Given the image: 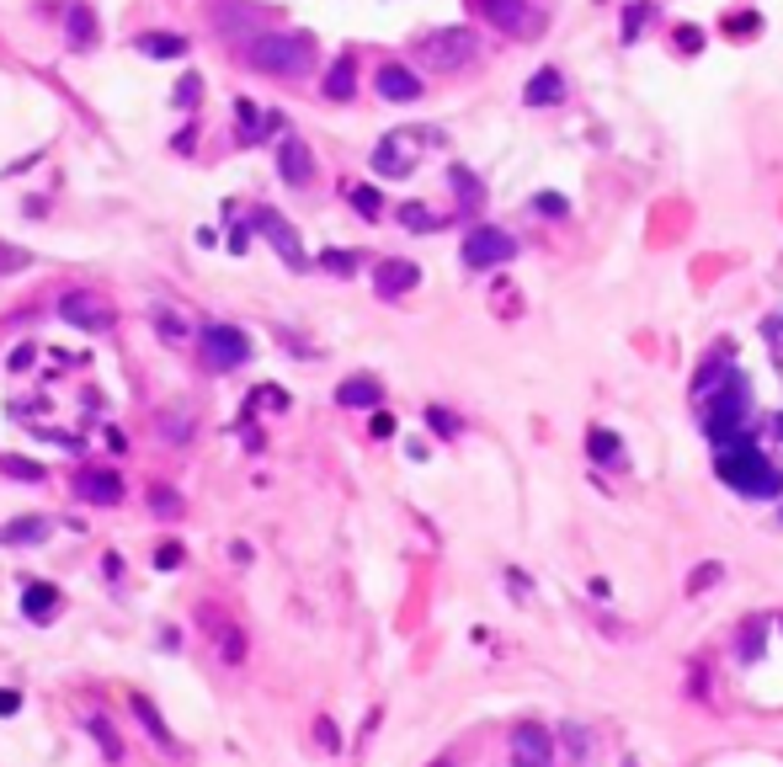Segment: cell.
<instances>
[{
    "instance_id": "cell-1",
    "label": "cell",
    "mask_w": 783,
    "mask_h": 767,
    "mask_svg": "<svg viewBox=\"0 0 783 767\" xmlns=\"http://www.w3.org/2000/svg\"><path fill=\"white\" fill-rule=\"evenodd\" d=\"M715 475H720V485H731L747 501H773V496H783V469L752 437H741L731 448H715Z\"/></svg>"
},
{
    "instance_id": "cell-2",
    "label": "cell",
    "mask_w": 783,
    "mask_h": 767,
    "mask_svg": "<svg viewBox=\"0 0 783 767\" xmlns=\"http://www.w3.org/2000/svg\"><path fill=\"white\" fill-rule=\"evenodd\" d=\"M747 416H752V384H747L741 368H736L709 400H699V421H704V437H709L715 448H731V443L752 437V432H747Z\"/></svg>"
},
{
    "instance_id": "cell-3",
    "label": "cell",
    "mask_w": 783,
    "mask_h": 767,
    "mask_svg": "<svg viewBox=\"0 0 783 767\" xmlns=\"http://www.w3.org/2000/svg\"><path fill=\"white\" fill-rule=\"evenodd\" d=\"M251 69L261 75H283V80H299L315 69V37L309 32H261L251 48H245Z\"/></svg>"
},
{
    "instance_id": "cell-4",
    "label": "cell",
    "mask_w": 783,
    "mask_h": 767,
    "mask_svg": "<svg viewBox=\"0 0 783 767\" xmlns=\"http://www.w3.org/2000/svg\"><path fill=\"white\" fill-rule=\"evenodd\" d=\"M475 53H480V43H475L469 27H443V32H432V37L421 43V64L437 69V75H453V69L475 64Z\"/></svg>"
},
{
    "instance_id": "cell-5",
    "label": "cell",
    "mask_w": 783,
    "mask_h": 767,
    "mask_svg": "<svg viewBox=\"0 0 783 767\" xmlns=\"http://www.w3.org/2000/svg\"><path fill=\"white\" fill-rule=\"evenodd\" d=\"M512 256H517V240H512L507 229H496V224H475V229L464 235V267H475V272L507 267Z\"/></svg>"
},
{
    "instance_id": "cell-6",
    "label": "cell",
    "mask_w": 783,
    "mask_h": 767,
    "mask_svg": "<svg viewBox=\"0 0 783 767\" xmlns=\"http://www.w3.org/2000/svg\"><path fill=\"white\" fill-rule=\"evenodd\" d=\"M496 32H512V37H533V32H544V11L533 5V0H469Z\"/></svg>"
},
{
    "instance_id": "cell-7",
    "label": "cell",
    "mask_w": 783,
    "mask_h": 767,
    "mask_svg": "<svg viewBox=\"0 0 783 767\" xmlns=\"http://www.w3.org/2000/svg\"><path fill=\"white\" fill-rule=\"evenodd\" d=\"M59 315H64L75 331H91V336H101V331H112V325H117L112 304H107V299H96V293H64V299H59Z\"/></svg>"
},
{
    "instance_id": "cell-8",
    "label": "cell",
    "mask_w": 783,
    "mask_h": 767,
    "mask_svg": "<svg viewBox=\"0 0 783 767\" xmlns=\"http://www.w3.org/2000/svg\"><path fill=\"white\" fill-rule=\"evenodd\" d=\"M251 224H256V229H261V235L277 245V256H283L293 272H304V267H309V256H304V240H299V229H293L288 219H277L272 208H256V213H251Z\"/></svg>"
},
{
    "instance_id": "cell-9",
    "label": "cell",
    "mask_w": 783,
    "mask_h": 767,
    "mask_svg": "<svg viewBox=\"0 0 783 767\" xmlns=\"http://www.w3.org/2000/svg\"><path fill=\"white\" fill-rule=\"evenodd\" d=\"M203 357L213 368H240L251 357V336L235 325H203Z\"/></svg>"
},
{
    "instance_id": "cell-10",
    "label": "cell",
    "mask_w": 783,
    "mask_h": 767,
    "mask_svg": "<svg viewBox=\"0 0 783 767\" xmlns=\"http://www.w3.org/2000/svg\"><path fill=\"white\" fill-rule=\"evenodd\" d=\"M373 171L379 176H411L416 171V139L411 133H384L379 144H373Z\"/></svg>"
},
{
    "instance_id": "cell-11",
    "label": "cell",
    "mask_w": 783,
    "mask_h": 767,
    "mask_svg": "<svg viewBox=\"0 0 783 767\" xmlns=\"http://www.w3.org/2000/svg\"><path fill=\"white\" fill-rule=\"evenodd\" d=\"M512 767H555V736L544 725H517L512 731Z\"/></svg>"
},
{
    "instance_id": "cell-12",
    "label": "cell",
    "mask_w": 783,
    "mask_h": 767,
    "mask_svg": "<svg viewBox=\"0 0 783 767\" xmlns=\"http://www.w3.org/2000/svg\"><path fill=\"white\" fill-rule=\"evenodd\" d=\"M197 624H203V629H213V645H219V656H224L229 667H240V661H245V629H240L235 619H224L219 608H197Z\"/></svg>"
},
{
    "instance_id": "cell-13",
    "label": "cell",
    "mask_w": 783,
    "mask_h": 767,
    "mask_svg": "<svg viewBox=\"0 0 783 767\" xmlns=\"http://www.w3.org/2000/svg\"><path fill=\"white\" fill-rule=\"evenodd\" d=\"M277 171H283L288 187H309V181H315V155H309V144H304L299 133H288V139L277 144Z\"/></svg>"
},
{
    "instance_id": "cell-14",
    "label": "cell",
    "mask_w": 783,
    "mask_h": 767,
    "mask_svg": "<svg viewBox=\"0 0 783 767\" xmlns=\"http://www.w3.org/2000/svg\"><path fill=\"white\" fill-rule=\"evenodd\" d=\"M75 496H85L96 507H117L123 501V475L117 469H80L75 475Z\"/></svg>"
},
{
    "instance_id": "cell-15",
    "label": "cell",
    "mask_w": 783,
    "mask_h": 767,
    "mask_svg": "<svg viewBox=\"0 0 783 767\" xmlns=\"http://www.w3.org/2000/svg\"><path fill=\"white\" fill-rule=\"evenodd\" d=\"M736 373V357H731V347H715L704 363H699V373H693V400H709L725 379Z\"/></svg>"
},
{
    "instance_id": "cell-16",
    "label": "cell",
    "mask_w": 783,
    "mask_h": 767,
    "mask_svg": "<svg viewBox=\"0 0 783 767\" xmlns=\"http://www.w3.org/2000/svg\"><path fill=\"white\" fill-rule=\"evenodd\" d=\"M219 27H224L229 37H240V43H245V37L256 43V37H261V11L245 5V0H224V5H219Z\"/></svg>"
},
{
    "instance_id": "cell-17",
    "label": "cell",
    "mask_w": 783,
    "mask_h": 767,
    "mask_svg": "<svg viewBox=\"0 0 783 767\" xmlns=\"http://www.w3.org/2000/svg\"><path fill=\"white\" fill-rule=\"evenodd\" d=\"M416 283H421L416 261H379V272H373V288H379V299H400V293H411Z\"/></svg>"
},
{
    "instance_id": "cell-18",
    "label": "cell",
    "mask_w": 783,
    "mask_h": 767,
    "mask_svg": "<svg viewBox=\"0 0 783 767\" xmlns=\"http://www.w3.org/2000/svg\"><path fill=\"white\" fill-rule=\"evenodd\" d=\"M379 96H384V101H416V96H421V80H416L405 64H384V69H379Z\"/></svg>"
},
{
    "instance_id": "cell-19",
    "label": "cell",
    "mask_w": 783,
    "mask_h": 767,
    "mask_svg": "<svg viewBox=\"0 0 783 767\" xmlns=\"http://www.w3.org/2000/svg\"><path fill=\"white\" fill-rule=\"evenodd\" d=\"M523 101H528V107H555V101H565V75L544 64V69L523 85Z\"/></svg>"
},
{
    "instance_id": "cell-20",
    "label": "cell",
    "mask_w": 783,
    "mask_h": 767,
    "mask_svg": "<svg viewBox=\"0 0 783 767\" xmlns=\"http://www.w3.org/2000/svg\"><path fill=\"white\" fill-rule=\"evenodd\" d=\"M64 27H69V48H96V11L85 5V0H69V11H64Z\"/></svg>"
},
{
    "instance_id": "cell-21",
    "label": "cell",
    "mask_w": 783,
    "mask_h": 767,
    "mask_svg": "<svg viewBox=\"0 0 783 767\" xmlns=\"http://www.w3.org/2000/svg\"><path fill=\"white\" fill-rule=\"evenodd\" d=\"M21 613H27V619H37V624H48V619L59 613V587H48V581H32V587L21 592Z\"/></svg>"
},
{
    "instance_id": "cell-22",
    "label": "cell",
    "mask_w": 783,
    "mask_h": 767,
    "mask_svg": "<svg viewBox=\"0 0 783 767\" xmlns=\"http://www.w3.org/2000/svg\"><path fill=\"white\" fill-rule=\"evenodd\" d=\"M379 395H384V389H379V379H368V373H357V379H347V384L336 389V400L352 405V411H373Z\"/></svg>"
},
{
    "instance_id": "cell-23",
    "label": "cell",
    "mask_w": 783,
    "mask_h": 767,
    "mask_svg": "<svg viewBox=\"0 0 783 767\" xmlns=\"http://www.w3.org/2000/svg\"><path fill=\"white\" fill-rule=\"evenodd\" d=\"M357 91V64H352V53H341L336 64H331V75H325V96L331 101H347Z\"/></svg>"
},
{
    "instance_id": "cell-24",
    "label": "cell",
    "mask_w": 783,
    "mask_h": 767,
    "mask_svg": "<svg viewBox=\"0 0 783 767\" xmlns=\"http://www.w3.org/2000/svg\"><path fill=\"white\" fill-rule=\"evenodd\" d=\"M139 53H149V59H181L187 53V37H176V32H144L139 37Z\"/></svg>"
},
{
    "instance_id": "cell-25",
    "label": "cell",
    "mask_w": 783,
    "mask_h": 767,
    "mask_svg": "<svg viewBox=\"0 0 783 767\" xmlns=\"http://www.w3.org/2000/svg\"><path fill=\"white\" fill-rule=\"evenodd\" d=\"M448 181H453V192H459V203H464V213H480V203H485V187L464 171V165H453L448 171Z\"/></svg>"
},
{
    "instance_id": "cell-26",
    "label": "cell",
    "mask_w": 783,
    "mask_h": 767,
    "mask_svg": "<svg viewBox=\"0 0 783 767\" xmlns=\"http://www.w3.org/2000/svg\"><path fill=\"white\" fill-rule=\"evenodd\" d=\"M347 203L363 213V219H379L384 213V197H379V187H368V181H357V187H347Z\"/></svg>"
},
{
    "instance_id": "cell-27",
    "label": "cell",
    "mask_w": 783,
    "mask_h": 767,
    "mask_svg": "<svg viewBox=\"0 0 783 767\" xmlns=\"http://www.w3.org/2000/svg\"><path fill=\"white\" fill-rule=\"evenodd\" d=\"M133 715H139V720H144V731H149V736H155V741H160V747H176V741H171V731H165V720H160V715H155V704H149V699H144V693H133Z\"/></svg>"
},
{
    "instance_id": "cell-28",
    "label": "cell",
    "mask_w": 783,
    "mask_h": 767,
    "mask_svg": "<svg viewBox=\"0 0 783 767\" xmlns=\"http://www.w3.org/2000/svg\"><path fill=\"white\" fill-rule=\"evenodd\" d=\"M37 539H48V523L43 517H21V523L5 528V544H37Z\"/></svg>"
},
{
    "instance_id": "cell-29",
    "label": "cell",
    "mask_w": 783,
    "mask_h": 767,
    "mask_svg": "<svg viewBox=\"0 0 783 767\" xmlns=\"http://www.w3.org/2000/svg\"><path fill=\"white\" fill-rule=\"evenodd\" d=\"M235 117H240V139H245V144H256V139L267 133V128H256V123H261L256 101H245V96H240V101H235Z\"/></svg>"
},
{
    "instance_id": "cell-30",
    "label": "cell",
    "mask_w": 783,
    "mask_h": 767,
    "mask_svg": "<svg viewBox=\"0 0 783 767\" xmlns=\"http://www.w3.org/2000/svg\"><path fill=\"white\" fill-rule=\"evenodd\" d=\"M85 731H91V736H96V741H101V757H107V763H123V741H117V736H112V725H107V720H101V715H96V720H91V725H85Z\"/></svg>"
},
{
    "instance_id": "cell-31",
    "label": "cell",
    "mask_w": 783,
    "mask_h": 767,
    "mask_svg": "<svg viewBox=\"0 0 783 767\" xmlns=\"http://www.w3.org/2000/svg\"><path fill=\"white\" fill-rule=\"evenodd\" d=\"M587 453H592L597 464H603V459H619V437L603 432V427H592V432H587Z\"/></svg>"
},
{
    "instance_id": "cell-32",
    "label": "cell",
    "mask_w": 783,
    "mask_h": 767,
    "mask_svg": "<svg viewBox=\"0 0 783 767\" xmlns=\"http://www.w3.org/2000/svg\"><path fill=\"white\" fill-rule=\"evenodd\" d=\"M155 331H160V336H171V341H187V320H181L176 309H165V304L155 309Z\"/></svg>"
},
{
    "instance_id": "cell-33",
    "label": "cell",
    "mask_w": 783,
    "mask_h": 767,
    "mask_svg": "<svg viewBox=\"0 0 783 767\" xmlns=\"http://www.w3.org/2000/svg\"><path fill=\"white\" fill-rule=\"evenodd\" d=\"M149 507H155L160 517H181V496H176L171 485H149Z\"/></svg>"
},
{
    "instance_id": "cell-34",
    "label": "cell",
    "mask_w": 783,
    "mask_h": 767,
    "mask_svg": "<svg viewBox=\"0 0 783 767\" xmlns=\"http://www.w3.org/2000/svg\"><path fill=\"white\" fill-rule=\"evenodd\" d=\"M320 267H325V272H336V277H352V272H357V251H325V256H320Z\"/></svg>"
},
{
    "instance_id": "cell-35",
    "label": "cell",
    "mask_w": 783,
    "mask_h": 767,
    "mask_svg": "<svg viewBox=\"0 0 783 767\" xmlns=\"http://www.w3.org/2000/svg\"><path fill=\"white\" fill-rule=\"evenodd\" d=\"M400 224H405V229H421V235H427V229H437V219H432L421 203H405V208H400Z\"/></svg>"
},
{
    "instance_id": "cell-36",
    "label": "cell",
    "mask_w": 783,
    "mask_h": 767,
    "mask_svg": "<svg viewBox=\"0 0 783 767\" xmlns=\"http://www.w3.org/2000/svg\"><path fill=\"white\" fill-rule=\"evenodd\" d=\"M0 469H5L11 480H43V469H37L32 459H16V453H5V459H0Z\"/></svg>"
},
{
    "instance_id": "cell-37",
    "label": "cell",
    "mask_w": 783,
    "mask_h": 767,
    "mask_svg": "<svg viewBox=\"0 0 783 767\" xmlns=\"http://www.w3.org/2000/svg\"><path fill=\"white\" fill-rule=\"evenodd\" d=\"M197 96H203V75H181L176 80V107H197Z\"/></svg>"
},
{
    "instance_id": "cell-38",
    "label": "cell",
    "mask_w": 783,
    "mask_h": 767,
    "mask_svg": "<svg viewBox=\"0 0 783 767\" xmlns=\"http://www.w3.org/2000/svg\"><path fill=\"white\" fill-rule=\"evenodd\" d=\"M533 208H539L544 219H565V213H571V203H565L560 192H539V197H533Z\"/></svg>"
},
{
    "instance_id": "cell-39",
    "label": "cell",
    "mask_w": 783,
    "mask_h": 767,
    "mask_svg": "<svg viewBox=\"0 0 783 767\" xmlns=\"http://www.w3.org/2000/svg\"><path fill=\"white\" fill-rule=\"evenodd\" d=\"M720 576H725V571H720V565H715V560H709V565H704V571H693V576H688V597H699V592H709V587H715V581H720Z\"/></svg>"
},
{
    "instance_id": "cell-40",
    "label": "cell",
    "mask_w": 783,
    "mask_h": 767,
    "mask_svg": "<svg viewBox=\"0 0 783 767\" xmlns=\"http://www.w3.org/2000/svg\"><path fill=\"white\" fill-rule=\"evenodd\" d=\"M427 421H432V432H437V437H459V416H453V411H437V405H432V411H427Z\"/></svg>"
},
{
    "instance_id": "cell-41",
    "label": "cell",
    "mask_w": 783,
    "mask_h": 767,
    "mask_svg": "<svg viewBox=\"0 0 783 767\" xmlns=\"http://www.w3.org/2000/svg\"><path fill=\"white\" fill-rule=\"evenodd\" d=\"M560 741L571 747V757H576V763L592 752V736H587V731H576V725H565V731H560Z\"/></svg>"
},
{
    "instance_id": "cell-42",
    "label": "cell",
    "mask_w": 783,
    "mask_h": 767,
    "mask_svg": "<svg viewBox=\"0 0 783 767\" xmlns=\"http://www.w3.org/2000/svg\"><path fill=\"white\" fill-rule=\"evenodd\" d=\"M645 16H651V5H629V11H624V43H635V37H640Z\"/></svg>"
},
{
    "instance_id": "cell-43",
    "label": "cell",
    "mask_w": 783,
    "mask_h": 767,
    "mask_svg": "<svg viewBox=\"0 0 783 767\" xmlns=\"http://www.w3.org/2000/svg\"><path fill=\"white\" fill-rule=\"evenodd\" d=\"M181 560H187V549H181V544H160V549H155V571H176Z\"/></svg>"
},
{
    "instance_id": "cell-44",
    "label": "cell",
    "mask_w": 783,
    "mask_h": 767,
    "mask_svg": "<svg viewBox=\"0 0 783 767\" xmlns=\"http://www.w3.org/2000/svg\"><path fill=\"white\" fill-rule=\"evenodd\" d=\"M229 251H235V256H245V251H251V229H245V224H235V229H229Z\"/></svg>"
},
{
    "instance_id": "cell-45",
    "label": "cell",
    "mask_w": 783,
    "mask_h": 767,
    "mask_svg": "<svg viewBox=\"0 0 783 767\" xmlns=\"http://www.w3.org/2000/svg\"><path fill=\"white\" fill-rule=\"evenodd\" d=\"M677 43H683V48H688V53H693V48H699V43H704V32H699V27H683V32H677Z\"/></svg>"
},
{
    "instance_id": "cell-46",
    "label": "cell",
    "mask_w": 783,
    "mask_h": 767,
    "mask_svg": "<svg viewBox=\"0 0 783 767\" xmlns=\"http://www.w3.org/2000/svg\"><path fill=\"white\" fill-rule=\"evenodd\" d=\"M373 437H395V416L379 411V416H373Z\"/></svg>"
},
{
    "instance_id": "cell-47",
    "label": "cell",
    "mask_w": 783,
    "mask_h": 767,
    "mask_svg": "<svg viewBox=\"0 0 783 767\" xmlns=\"http://www.w3.org/2000/svg\"><path fill=\"white\" fill-rule=\"evenodd\" d=\"M16 709H21V699L11 688H0V715H16Z\"/></svg>"
},
{
    "instance_id": "cell-48",
    "label": "cell",
    "mask_w": 783,
    "mask_h": 767,
    "mask_svg": "<svg viewBox=\"0 0 783 767\" xmlns=\"http://www.w3.org/2000/svg\"><path fill=\"white\" fill-rule=\"evenodd\" d=\"M11 267H21V251H0V272H11Z\"/></svg>"
},
{
    "instance_id": "cell-49",
    "label": "cell",
    "mask_w": 783,
    "mask_h": 767,
    "mask_svg": "<svg viewBox=\"0 0 783 767\" xmlns=\"http://www.w3.org/2000/svg\"><path fill=\"white\" fill-rule=\"evenodd\" d=\"M779 635H783V613H779Z\"/></svg>"
},
{
    "instance_id": "cell-50",
    "label": "cell",
    "mask_w": 783,
    "mask_h": 767,
    "mask_svg": "<svg viewBox=\"0 0 783 767\" xmlns=\"http://www.w3.org/2000/svg\"><path fill=\"white\" fill-rule=\"evenodd\" d=\"M779 331H783V325H779Z\"/></svg>"
}]
</instances>
